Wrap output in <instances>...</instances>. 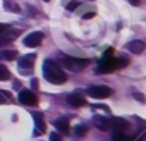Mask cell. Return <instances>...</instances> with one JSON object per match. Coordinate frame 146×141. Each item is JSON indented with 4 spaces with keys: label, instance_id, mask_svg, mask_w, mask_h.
I'll return each mask as SVG.
<instances>
[{
    "label": "cell",
    "instance_id": "obj_8",
    "mask_svg": "<svg viewBox=\"0 0 146 141\" xmlns=\"http://www.w3.org/2000/svg\"><path fill=\"white\" fill-rule=\"evenodd\" d=\"M33 119H35V136H40L46 131V124H45V119H43V114L41 112H33Z\"/></svg>",
    "mask_w": 146,
    "mask_h": 141
},
{
    "label": "cell",
    "instance_id": "obj_3",
    "mask_svg": "<svg viewBox=\"0 0 146 141\" xmlns=\"http://www.w3.org/2000/svg\"><path fill=\"white\" fill-rule=\"evenodd\" d=\"M62 64H64L65 69L72 70V72H78V70H83L84 67H88L90 60H88V59H76V57L64 55V57H62Z\"/></svg>",
    "mask_w": 146,
    "mask_h": 141
},
{
    "label": "cell",
    "instance_id": "obj_11",
    "mask_svg": "<svg viewBox=\"0 0 146 141\" xmlns=\"http://www.w3.org/2000/svg\"><path fill=\"white\" fill-rule=\"evenodd\" d=\"M93 124L100 131H110V117H95Z\"/></svg>",
    "mask_w": 146,
    "mask_h": 141
},
{
    "label": "cell",
    "instance_id": "obj_9",
    "mask_svg": "<svg viewBox=\"0 0 146 141\" xmlns=\"http://www.w3.org/2000/svg\"><path fill=\"white\" fill-rule=\"evenodd\" d=\"M43 33L41 31H35V33H31L29 36H26L24 38V45L26 47H29V48H36L41 41H43Z\"/></svg>",
    "mask_w": 146,
    "mask_h": 141
},
{
    "label": "cell",
    "instance_id": "obj_22",
    "mask_svg": "<svg viewBox=\"0 0 146 141\" xmlns=\"http://www.w3.org/2000/svg\"><path fill=\"white\" fill-rule=\"evenodd\" d=\"M50 141H62V138H60L58 132H52L50 134Z\"/></svg>",
    "mask_w": 146,
    "mask_h": 141
},
{
    "label": "cell",
    "instance_id": "obj_18",
    "mask_svg": "<svg viewBox=\"0 0 146 141\" xmlns=\"http://www.w3.org/2000/svg\"><path fill=\"white\" fill-rule=\"evenodd\" d=\"M86 132H88V126H84V124H81V126H76V127H74V134H76L78 138L86 136Z\"/></svg>",
    "mask_w": 146,
    "mask_h": 141
},
{
    "label": "cell",
    "instance_id": "obj_17",
    "mask_svg": "<svg viewBox=\"0 0 146 141\" xmlns=\"http://www.w3.org/2000/svg\"><path fill=\"white\" fill-rule=\"evenodd\" d=\"M7 79H11V70L4 64H0V81H7Z\"/></svg>",
    "mask_w": 146,
    "mask_h": 141
},
{
    "label": "cell",
    "instance_id": "obj_6",
    "mask_svg": "<svg viewBox=\"0 0 146 141\" xmlns=\"http://www.w3.org/2000/svg\"><path fill=\"white\" fill-rule=\"evenodd\" d=\"M131 127L129 120L122 119V117H110V131L113 132H125Z\"/></svg>",
    "mask_w": 146,
    "mask_h": 141
},
{
    "label": "cell",
    "instance_id": "obj_16",
    "mask_svg": "<svg viewBox=\"0 0 146 141\" xmlns=\"http://www.w3.org/2000/svg\"><path fill=\"white\" fill-rule=\"evenodd\" d=\"M17 57L16 50H2L0 52V59H5V60H14Z\"/></svg>",
    "mask_w": 146,
    "mask_h": 141
},
{
    "label": "cell",
    "instance_id": "obj_14",
    "mask_svg": "<svg viewBox=\"0 0 146 141\" xmlns=\"http://www.w3.org/2000/svg\"><path fill=\"white\" fill-rule=\"evenodd\" d=\"M19 35V31H14V33H5V35H2L0 36V48L2 47H5V45H9V43H12L14 40H16V36Z\"/></svg>",
    "mask_w": 146,
    "mask_h": 141
},
{
    "label": "cell",
    "instance_id": "obj_4",
    "mask_svg": "<svg viewBox=\"0 0 146 141\" xmlns=\"http://www.w3.org/2000/svg\"><path fill=\"white\" fill-rule=\"evenodd\" d=\"M35 60H36V55L35 53H29V55H23L19 59V72L23 76H28L33 72V65H35Z\"/></svg>",
    "mask_w": 146,
    "mask_h": 141
},
{
    "label": "cell",
    "instance_id": "obj_1",
    "mask_svg": "<svg viewBox=\"0 0 146 141\" xmlns=\"http://www.w3.org/2000/svg\"><path fill=\"white\" fill-rule=\"evenodd\" d=\"M43 76L52 84H64L67 81V76H65L64 70H62V67L57 62L50 60V59L45 60V64H43Z\"/></svg>",
    "mask_w": 146,
    "mask_h": 141
},
{
    "label": "cell",
    "instance_id": "obj_20",
    "mask_svg": "<svg viewBox=\"0 0 146 141\" xmlns=\"http://www.w3.org/2000/svg\"><path fill=\"white\" fill-rule=\"evenodd\" d=\"M78 7H79V2H78V0H70V2L67 4V11H70V12L76 11Z\"/></svg>",
    "mask_w": 146,
    "mask_h": 141
},
{
    "label": "cell",
    "instance_id": "obj_23",
    "mask_svg": "<svg viewBox=\"0 0 146 141\" xmlns=\"http://www.w3.org/2000/svg\"><path fill=\"white\" fill-rule=\"evenodd\" d=\"M134 98H136L137 102H144V96H143L141 93H134Z\"/></svg>",
    "mask_w": 146,
    "mask_h": 141
},
{
    "label": "cell",
    "instance_id": "obj_24",
    "mask_svg": "<svg viewBox=\"0 0 146 141\" xmlns=\"http://www.w3.org/2000/svg\"><path fill=\"white\" fill-rule=\"evenodd\" d=\"M83 17H84V19H91V17H95V12H88V14H84Z\"/></svg>",
    "mask_w": 146,
    "mask_h": 141
},
{
    "label": "cell",
    "instance_id": "obj_10",
    "mask_svg": "<svg viewBox=\"0 0 146 141\" xmlns=\"http://www.w3.org/2000/svg\"><path fill=\"white\" fill-rule=\"evenodd\" d=\"M67 103H69L70 107H84V105H86V100H84L81 95H78V93H70V95L67 96Z\"/></svg>",
    "mask_w": 146,
    "mask_h": 141
},
{
    "label": "cell",
    "instance_id": "obj_2",
    "mask_svg": "<svg viewBox=\"0 0 146 141\" xmlns=\"http://www.w3.org/2000/svg\"><path fill=\"white\" fill-rule=\"evenodd\" d=\"M127 59L125 57H120V59H113L112 55H103V59L100 60L98 64V72H112V70H117L120 67H125L127 65Z\"/></svg>",
    "mask_w": 146,
    "mask_h": 141
},
{
    "label": "cell",
    "instance_id": "obj_25",
    "mask_svg": "<svg viewBox=\"0 0 146 141\" xmlns=\"http://www.w3.org/2000/svg\"><path fill=\"white\" fill-rule=\"evenodd\" d=\"M129 4H132V5H139L141 4V0H127Z\"/></svg>",
    "mask_w": 146,
    "mask_h": 141
},
{
    "label": "cell",
    "instance_id": "obj_27",
    "mask_svg": "<svg viewBox=\"0 0 146 141\" xmlns=\"http://www.w3.org/2000/svg\"><path fill=\"white\" fill-rule=\"evenodd\" d=\"M45 2H50V0H45Z\"/></svg>",
    "mask_w": 146,
    "mask_h": 141
},
{
    "label": "cell",
    "instance_id": "obj_15",
    "mask_svg": "<svg viewBox=\"0 0 146 141\" xmlns=\"http://www.w3.org/2000/svg\"><path fill=\"white\" fill-rule=\"evenodd\" d=\"M4 7H5V11H11L14 14H19L21 12V7L16 2H12V0H4Z\"/></svg>",
    "mask_w": 146,
    "mask_h": 141
},
{
    "label": "cell",
    "instance_id": "obj_21",
    "mask_svg": "<svg viewBox=\"0 0 146 141\" xmlns=\"http://www.w3.org/2000/svg\"><path fill=\"white\" fill-rule=\"evenodd\" d=\"M9 31H11L9 24H0V36H2V35H5V33H9Z\"/></svg>",
    "mask_w": 146,
    "mask_h": 141
},
{
    "label": "cell",
    "instance_id": "obj_5",
    "mask_svg": "<svg viewBox=\"0 0 146 141\" xmlns=\"http://www.w3.org/2000/svg\"><path fill=\"white\" fill-rule=\"evenodd\" d=\"M88 95L93 96V98H107V96L112 95V88L103 86V84H95V86L88 88Z\"/></svg>",
    "mask_w": 146,
    "mask_h": 141
},
{
    "label": "cell",
    "instance_id": "obj_7",
    "mask_svg": "<svg viewBox=\"0 0 146 141\" xmlns=\"http://www.w3.org/2000/svg\"><path fill=\"white\" fill-rule=\"evenodd\" d=\"M19 102H21L23 105L35 107V105H38V96H36L31 90H21V93H19Z\"/></svg>",
    "mask_w": 146,
    "mask_h": 141
},
{
    "label": "cell",
    "instance_id": "obj_12",
    "mask_svg": "<svg viewBox=\"0 0 146 141\" xmlns=\"http://www.w3.org/2000/svg\"><path fill=\"white\" fill-rule=\"evenodd\" d=\"M53 126H55V129H58V132H64V134L69 132V119H65V117L57 119L53 122Z\"/></svg>",
    "mask_w": 146,
    "mask_h": 141
},
{
    "label": "cell",
    "instance_id": "obj_19",
    "mask_svg": "<svg viewBox=\"0 0 146 141\" xmlns=\"http://www.w3.org/2000/svg\"><path fill=\"white\" fill-rule=\"evenodd\" d=\"M11 100H12V95H11L9 91L0 90V103H7V102H11Z\"/></svg>",
    "mask_w": 146,
    "mask_h": 141
},
{
    "label": "cell",
    "instance_id": "obj_13",
    "mask_svg": "<svg viewBox=\"0 0 146 141\" xmlns=\"http://www.w3.org/2000/svg\"><path fill=\"white\" fill-rule=\"evenodd\" d=\"M127 50L132 52V53H141V52L144 50V41H141V40H134V41L127 43Z\"/></svg>",
    "mask_w": 146,
    "mask_h": 141
},
{
    "label": "cell",
    "instance_id": "obj_26",
    "mask_svg": "<svg viewBox=\"0 0 146 141\" xmlns=\"http://www.w3.org/2000/svg\"><path fill=\"white\" fill-rule=\"evenodd\" d=\"M137 141H144V139H137Z\"/></svg>",
    "mask_w": 146,
    "mask_h": 141
}]
</instances>
